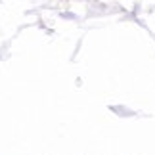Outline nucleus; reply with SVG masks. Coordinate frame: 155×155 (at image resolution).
<instances>
[]
</instances>
